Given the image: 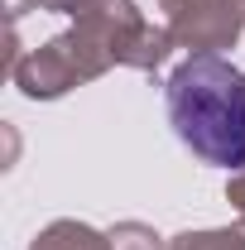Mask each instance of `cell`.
<instances>
[{"label": "cell", "mask_w": 245, "mask_h": 250, "mask_svg": "<svg viewBox=\"0 0 245 250\" xmlns=\"http://www.w3.org/2000/svg\"><path fill=\"white\" fill-rule=\"evenodd\" d=\"M39 5H43V0H5V10H10V24H15L24 10H39Z\"/></svg>", "instance_id": "ba28073f"}, {"label": "cell", "mask_w": 245, "mask_h": 250, "mask_svg": "<svg viewBox=\"0 0 245 250\" xmlns=\"http://www.w3.org/2000/svg\"><path fill=\"white\" fill-rule=\"evenodd\" d=\"M168 24H149L135 0H82L72 10V29L29 48L15 62V87L29 101H58L82 82L106 77L111 67L159 72L173 53Z\"/></svg>", "instance_id": "6da1fadb"}, {"label": "cell", "mask_w": 245, "mask_h": 250, "mask_svg": "<svg viewBox=\"0 0 245 250\" xmlns=\"http://www.w3.org/2000/svg\"><path fill=\"white\" fill-rule=\"evenodd\" d=\"M163 111L192 159L245 168V72L221 53H192L163 82Z\"/></svg>", "instance_id": "7a4b0ae2"}, {"label": "cell", "mask_w": 245, "mask_h": 250, "mask_svg": "<svg viewBox=\"0 0 245 250\" xmlns=\"http://www.w3.org/2000/svg\"><path fill=\"white\" fill-rule=\"evenodd\" d=\"M111 250H168V246L144 221H121V226H111Z\"/></svg>", "instance_id": "8992f818"}, {"label": "cell", "mask_w": 245, "mask_h": 250, "mask_svg": "<svg viewBox=\"0 0 245 250\" xmlns=\"http://www.w3.org/2000/svg\"><path fill=\"white\" fill-rule=\"evenodd\" d=\"M29 250H111V231H96L87 221H53L34 236Z\"/></svg>", "instance_id": "277c9868"}, {"label": "cell", "mask_w": 245, "mask_h": 250, "mask_svg": "<svg viewBox=\"0 0 245 250\" xmlns=\"http://www.w3.org/2000/svg\"><path fill=\"white\" fill-rule=\"evenodd\" d=\"M163 10V24L173 34V43L192 53H221V48H236L245 20L236 0H159Z\"/></svg>", "instance_id": "3957f363"}, {"label": "cell", "mask_w": 245, "mask_h": 250, "mask_svg": "<svg viewBox=\"0 0 245 250\" xmlns=\"http://www.w3.org/2000/svg\"><path fill=\"white\" fill-rule=\"evenodd\" d=\"M168 250H245V226H216V231H183Z\"/></svg>", "instance_id": "5b68a950"}, {"label": "cell", "mask_w": 245, "mask_h": 250, "mask_svg": "<svg viewBox=\"0 0 245 250\" xmlns=\"http://www.w3.org/2000/svg\"><path fill=\"white\" fill-rule=\"evenodd\" d=\"M226 202L236 207V217H241V226H245V168L231 173V183H226Z\"/></svg>", "instance_id": "52a82bcc"}, {"label": "cell", "mask_w": 245, "mask_h": 250, "mask_svg": "<svg viewBox=\"0 0 245 250\" xmlns=\"http://www.w3.org/2000/svg\"><path fill=\"white\" fill-rule=\"evenodd\" d=\"M236 5H241V20H245V0H236Z\"/></svg>", "instance_id": "9c48e42d"}]
</instances>
